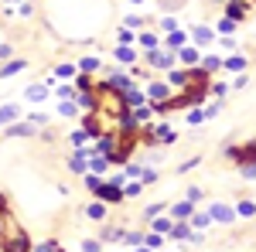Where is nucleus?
<instances>
[{"label": "nucleus", "mask_w": 256, "mask_h": 252, "mask_svg": "<svg viewBox=\"0 0 256 252\" xmlns=\"http://www.w3.org/2000/svg\"><path fill=\"white\" fill-rule=\"evenodd\" d=\"M96 102H99V109H102V113H113V116L123 113V96H120L116 89H110V85L96 89Z\"/></svg>", "instance_id": "f257e3e1"}, {"label": "nucleus", "mask_w": 256, "mask_h": 252, "mask_svg": "<svg viewBox=\"0 0 256 252\" xmlns=\"http://www.w3.org/2000/svg\"><path fill=\"white\" fill-rule=\"evenodd\" d=\"M212 218H218V222H232V212H229L226 205H216V208H212Z\"/></svg>", "instance_id": "f03ea898"}, {"label": "nucleus", "mask_w": 256, "mask_h": 252, "mask_svg": "<svg viewBox=\"0 0 256 252\" xmlns=\"http://www.w3.org/2000/svg\"><path fill=\"white\" fill-rule=\"evenodd\" d=\"M99 194H102V198H110V201H116V198H120V191H116V188H102Z\"/></svg>", "instance_id": "7ed1b4c3"}, {"label": "nucleus", "mask_w": 256, "mask_h": 252, "mask_svg": "<svg viewBox=\"0 0 256 252\" xmlns=\"http://www.w3.org/2000/svg\"><path fill=\"white\" fill-rule=\"evenodd\" d=\"M256 212V205H250V201H242V205H239V215H253Z\"/></svg>", "instance_id": "20e7f679"}]
</instances>
